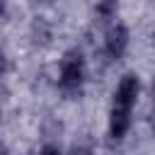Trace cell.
I'll use <instances>...</instances> for the list:
<instances>
[{
	"label": "cell",
	"mask_w": 155,
	"mask_h": 155,
	"mask_svg": "<svg viewBox=\"0 0 155 155\" xmlns=\"http://www.w3.org/2000/svg\"><path fill=\"white\" fill-rule=\"evenodd\" d=\"M87 80V61L80 48H68L58 61V90L68 97L80 94Z\"/></svg>",
	"instance_id": "cell-1"
},
{
	"label": "cell",
	"mask_w": 155,
	"mask_h": 155,
	"mask_svg": "<svg viewBox=\"0 0 155 155\" xmlns=\"http://www.w3.org/2000/svg\"><path fill=\"white\" fill-rule=\"evenodd\" d=\"M138 97H140V78L136 73H124L111 92V109L133 111V107L138 104Z\"/></svg>",
	"instance_id": "cell-2"
},
{
	"label": "cell",
	"mask_w": 155,
	"mask_h": 155,
	"mask_svg": "<svg viewBox=\"0 0 155 155\" xmlns=\"http://www.w3.org/2000/svg\"><path fill=\"white\" fill-rule=\"evenodd\" d=\"M128 44H131V31L124 22H114L104 29V36H102V53L109 58V61H119L126 51H128Z\"/></svg>",
	"instance_id": "cell-3"
},
{
	"label": "cell",
	"mask_w": 155,
	"mask_h": 155,
	"mask_svg": "<svg viewBox=\"0 0 155 155\" xmlns=\"http://www.w3.org/2000/svg\"><path fill=\"white\" fill-rule=\"evenodd\" d=\"M133 124V111H124V109H111L109 107V119H107V131L111 140H121L128 128Z\"/></svg>",
	"instance_id": "cell-4"
},
{
	"label": "cell",
	"mask_w": 155,
	"mask_h": 155,
	"mask_svg": "<svg viewBox=\"0 0 155 155\" xmlns=\"http://www.w3.org/2000/svg\"><path fill=\"white\" fill-rule=\"evenodd\" d=\"M116 12H119V7L114 2H99V5H94V15L102 22H107V27L116 22Z\"/></svg>",
	"instance_id": "cell-5"
},
{
	"label": "cell",
	"mask_w": 155,
	"mask_h": 155,
	"mask_svg": "<svg viewBox=\"0 0 155 155\" xmlns=\"http://www.w3.org/2000/svg\"><path fill=\"white\" fill-rule=\"evenodd\" d=\"M36 155H68L58 143H53V140H46L39 150H36Z\"/></svg>",
	"instance_id": "cell-6"
},
{
	"label": "cell",
	"mask_w": 155,
	"mask_h": 155,
	"mask_svg": "<svg viewBox=\"0 0 155 155\" xmlns=\"http://www.w3.org/2000/svg\"><path fill=\"white\" fill-rule=\"evenodd\" d=\"M68 155H94V150H92V145H87V143H78V145H73V148L68 150Z\"/></svg>",
	"instance_id": "cell-7"
},
{
	"label": "cell",
	"mask_w": 155,
	"mask_h": 155,
	"mask_svg": "<svg viewBox=\"0 0 155 155\" xmlns=\"http://www.w3.org/2000/svg\"><path fill=\"white\" fill-rule=\"evenodd\" d=\"M153 104H155V85H153Z\"/></svg>",
	"instance_id": "cell-8"
},
{
	"label": "cell",
	"mask_w": 155,
	"mask_h": 155,
	"mask_svg": "<svg viewBox=\"0 0 155 155\" xmlns=\"http://www.w3.org/2000/svg\"><path fill=\"white\" fill-rule=\"evenodd\" d=\"M27 155H36V153H27Z\"/></svg>",
	"instance_id": "cell-9"
},
{
	"label": "cell",
	"mask_w": 155,
	"mask_h": 155,
	"mask_svg": "<svg viewBox=\"0 0 155 155\" xmlns=\"http://www.w3.org/2000/svg\"><path fill=\"white\" fill-rule=\"evenodd\" d=\"M153 39H155V29H153Z\"/></svg>",
	"instance_id": "cell-10"
}]
</instances>
